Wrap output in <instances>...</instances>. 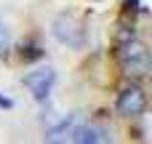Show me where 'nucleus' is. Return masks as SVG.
Returning <instances> with one entry per match:
<instances>
[{
    "label": "nucleus",
    "mask_w": 152,
    "mask_h": 144,
    "mask_svg": "<svg viewBox=\"0 0 152 144\" xmlns=\"http://www.w3.org/2000/svg\"><path fill=\"white\" fill-rule=\"evenodd\" d=\"M118 61L123 67V72L128 77H144L150 72V51L142 40L131 37L126 43H120L118 48Z\"/></svg>",
    "instance_id": "f257e3e1"
},
{
    "label": "nucleus",
    "mask_w": 152,
    "mask_h": 144,
    "mask_svg": "<svg viewBox=\"0 0 152 144\" xmlns=\"http://www.w3.org/2000/svg\"><path fill=\"white\" fill-rule=\"evenodd\" d=\"M53 37L69 48H83L86 45V24L75 13H61L53 21Z\"/></svg>",
    "instance_id": "f03ea898"
},
{
    "label": "nucleus",
    "mask_w": 152,
    "mask_h": 144,
    "mask_svg": "<svg viewBox=\"0 0 152 144\" xmlns=\"http://www.w3.org/2000/svg\"><path fill=\"white\" fill-rule=\"evenodd\" d=\"M144 110H147V96H144V91H142L136 83L126 86V88L118 94V112H120V115H126V118H139V115H144Z\"/></svg>",
    "instance_id": "7ed1b4c3"
},
{
    "label": "nucleus",
    "mask_w": 152,
    "mask_h": 144,
    "mask_svg": "<svg viewBox=\"0 0 152 144\" xmlns=\"http://www.w3.org/2000/svg\"><path fill=\"white\" fill-rule=\"evenodd\" d=\"M53 83H56V72L51 67H40V69L24 75V86L29 88V94L35 96V102H45L48 94H51V88H53Z\"/></svg>",
    "instance_id": "20e7f679"
},
{
    "label": "nucleus",
    "mask_w": 152,
    "mask_h": 144,
    "mask_svg": "<svg viewBox=\"0 0 152 144\" xmlns=\"http://www.w3.org/2000/svg\"><path fill=\"white\" fill-rule=\"evenodd\" d=\"M72 134V115L61 118L59 123H51L45 131V144H67V136Z\"/></svg>",
    "instance_id": "39448f33"
},
{
    "label": "nucleus",
    "mask_w": 152,
    "mask_h": 144,
    "mask_svg": "<svg viewBox=\"0 0 152 144\" xmlns=\"http://www.w3.org/2000/svg\"><path fill=\"white\" fill-rule=\"evenodd\" d=\"M72 144H110L104 131L94 128V126H77L72 131Z\"/></svg>",
    "instance_id": "423d86ee"
},
{
    "label": "nucleus",
    "mask_w": 152,
    "mask_h": 144,
    "mask_svg": "<svg viewBox=\"0 0 152 144\" xmlns=\"http://www.w3.org/2000/svg\"><path fill=\"white\" fill-rule=\"evenodd\" d=\"M21 61H37V59H43L45 56V51L40 48V45H35V43H29V45H21Z\"/></svg>",
    "instance_id": "0eeeda50"
},
{
    "label": "nucleus",
    "mask_w": 152,
    "mask_h": 144,
    "mask_svg": "<svg viewBox=\"0 0 152 144\" xmlns=\"http://www.w3.org/2000/svg\"><path fill=\"white\" fill-rule=\"evenodd\" d=\"M139 13H142V3H139V0H123V16H126V19L134 21Z\"/></svg>",
    "instance_id": "6e6552de"
},
{
    "label": "nucleus",
    "mask_w": 152,
    "mask_h": 144,
    "mask_svg": "<svg viewBox=\"0 0 152 144\" xmlns=\"http://www.w3.org/2000/svg\"><path fill=\"white\" fill-rule=\"evenodd\" d=\"M5 45H8V32H5V27H3V21H0V53L5 51Z\"/></svg>",
    "instance_id": "1a4fd4ad"
},
{
    "label": "nucleus",
    "mask_w": 152,
    "mask_h": 144,
    "mask_svg": "<svg viewBox=\"0 0 152 144\" xmlns=\"http://www.w3.org/2000/svg\"><path fill=\"white\" fill-rule=\"evenodd\" d=\"M0 107H5V110H8V107H13V102H11L8 96H3V94H0Z\"/></svg>",
    "instance_id": "9d476101"
}]
</instances>
